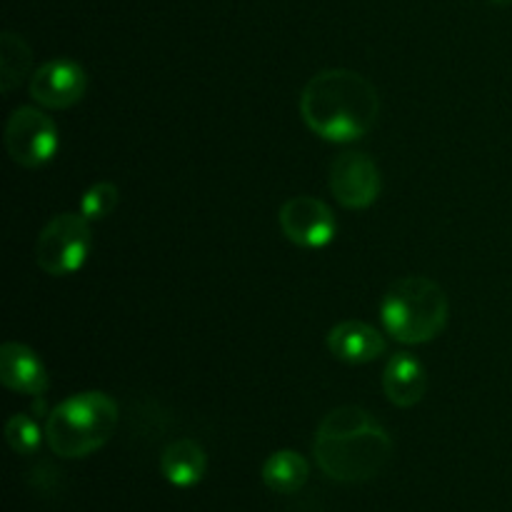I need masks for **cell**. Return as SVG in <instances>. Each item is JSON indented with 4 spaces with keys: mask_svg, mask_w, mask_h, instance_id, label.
I'll list each match as a JSON object with an SVG mask.
<instances>
[{
    "mask_svg": "<svg viewBox=\"0 0 512 512\" xmlns=\"http://www.w3.org/2000/svg\"><path fill=\"white\" fill-rule=\"evenodd\" d=\"M93 230L83 213H60L40 230L35 240V263L53 278L73 275L88 263Z\"/></svg>",
    "mask_w": 512,
    "mask_h": 512,
    "instance_id": "5b68a950",
    "label": "cell"
},
{
    "mask_svg": "<svg viewBox=\"0 0 512 512\" xmlns=\"http://www.w3.org/2000/svg\"><path fill=\"white\" fill-rule=\"evenodd\" d=\"M383 390L393 405L413 408L425 398V390H428L425 365L410 353L393 355L383 370Z\"/></svg>",
    "mask_w": 512,
    "mask_h": 512,
    "instance_id": "7c38bea8",
    "label": "cell"
},
{
    "mask_svg": "<svg viewBox=\"0 0 512 512\" xmlns=\"http://www.w3.org/2000/svg\"><path fill=\"white\" fill-rule=\"evenodd\" d=\"M448 295L435 280L408 275L395 280L380 303V320L390 338L423 345L438 338L448 323Z\"/></svg>",
    "mask_w": 512,
    "mask_h": 512,
    "instance_id": "277c9868",
    "label": "cell"
},
{
    "mask_svg": "<svg viewBox=\"0 0 512 512\" xmlns=\"http://www.w3.org/2000/svg\"><path fill=\"white\" fill-rule=\"evenodd\" d=\"M120 203V190L113 183L103 180V183L90 185L80 198V213L93 223V220H105L113 215V210Z\"/></svg>",
    "mask_w": 512,
    "mask_h": 512,
    "instance_id": "e0dca14e",
    "label": "cell"
},
{
    "mask_svg": "<svg viewBox=\"0 0 512 512\" xmlns=\"http://www.w3.org/2000/svg\"><path fill=\"white\" fill-rule=\"evenodd\" d=\"M280 230L298 248H325L338 233L335 213L313 195H295L285 200L278 213Z\"/></svg>",
    "mask_w": 512,
    "mask_h": 512,
    "instance_id": "52a82bcc",
    "label": "cell"
},
{
    "mask_svg": "<svg viewBox=\"0 0 512 512\" xmlns=\"http://www.w3.org/2000/svg\"><path fill=\"white\" fill-rule=\"evenodd\" d=\"M43 430H40L38 420L30 418L25 413L10 415L5 423V440H8L10 450L18 455H33L38 453L40 443H43Z\"/></svg>",
    "mask_w": 512,
    "mask_h": 512,
    "instance_id": "2e32d148",
    "label": "cell"
},
{
    "mask_svg": "<svg viewBox=\"0 0 512 512\" xmlns=\"http://www.w3.org/2000/svg\"><path fill=\"white\" fill-rule=\"evenodd\" d=\"M330 190L348 210H365L378 200L383 178L375 160L365 153H343L330 165Z\"/></svg>",
    "mask_w": 512,
    "mask_h": 512,
    "instance_id": "ba28073f",
    "label": "cell"
},
{
    "mask_svg": "<svg viewBox=\"0 0 512 512\" xmlns=\"http://www.w3.org/2000/svg\"><path fill=\"white\" fill-rule=\"evenodd\" d=\"M0 380L8 390L30 398L48 393V370L35 350L23 343H5L0 348Z\"/></svg>",
    "mask_w": 512,
    "mask_h": 512,
    "instance_id": "30bf717a",
    "label": "cell"
},
{
    "mask_svg": "<svg viewBox=\"0 0 512 512\" xmlns=\"http://www.w3.org/2000/svg\"><path fill=\"white\" fill-rule=\"evenodd\" d=\"M328 350L350 365H365L385 353V338L373 325L360 320H343L328 333Z\"/></svg>",
    "mask_w": 512,
    "mask_h": 512,
    "instance_id": "8fae6325",
    "label": "cell"
},
{
    "mask_svg": "<svg viewBox=\"0 0 512 512\" xmlns=\"http://www.w3.org/2000/svg\"><path fill=\"white\" fill-rule=\"evenodd\" d=\"M300 115L318 138L350 143L373 130L380 95L365 75L333 68L313 75L300 93Z\"/></svg>",
    "mask_w": 512,
    "mask_h": 512,
    "instance_id": "7a4b0ae2",
    "label": "cell"
},
{
    "mask_svg": "<svg viewBox=\"0 0 512 512\" xmlns=\"http://www.w3.org/2000/svg\"><path fill=\"white\" fill-rule=\"evenodd\" d=\"M30 65H33V50L20 35L5 30L0 35V90L5 95L13 93L28 78Z\"/></svg>",
    "mask_w": 512,
    "mask_h": 512,
    "instance_id": "9a60e30c",
    "label": "cell"
},
{
    "mask_svg": "<svg viewBox=\"0 0 512 512\" xmlns=\"http://www.w3.org/2000/svg\"><path fill=\"white\" fill-rule=\"evenodd\" d=\"M310 465L295 450H278L263 463V483L278 495H293L308 483Z\"/></svg>",
    "mask_w": 512,
    "mask_h": 512,
    "instance_id": "5bb4252c",
    "label": "cell"
},
{
    "mask_svg": "<svg viewBox=\"0 0 512 512\" xmlns=\"http://www.w3.org/2000/svg\"><path fill=\"white\" fill-rule=\"evenodd\" d=\"M313 455L330 480L365 483L390 463L393 438L368 410L343 405L330 410L318 425Z\"/></svg>",
    "mask_w": 512,
    "mask_h": 512,
    "instance_id": "6da1fadb",
    "label": "cell"
},
{
    "mask_svg": "<svg viewBox=\"0 0 512 512\" xmlns=\"http://www.w3.org/2000/svg\"><path fill=\"white\" fill-rule=\"evenodd\" d=\"M58 145V125L50 115L30 105L13 110L5 125V150L13 163L30 170L43 168L55 158Z\"/></svg>",
    "mask_w": 512,
    "mask_h": 512,
    "instance_id": "8992f818",
    "label": "cell"
},
{
    "mask_svg": "<svg viewBox=\"0 0 512 512\" xmlns=\"http://www.w3.org/2000/svg\"><path fill=\"white\" fill-rule=\"evenodd\" d=\"M118 420V403L110 395L88 390L65 398L48 415L45 440L60 458H88L113 438Z\"/></svg>",
    "mask_w": 512,
    "mask_h": 512,
    "instance_id": "3957f363",
    "label": "cell"
},
{
    "mask_svg": "<svg viewBox=\"0 0 512 512\" xmlns=\"http://www.w3.org/2000/svg\"><path fill=\"white\" fill-rule=\"evenodd\" d=\"M30 95L48 110H68L80 103L88 88L85 70L70 58H53L30 75Z\"/></svg>",
    "mask_w": 512,
    "mask_h": 512,
    "instance_id": "9c48e42d",
    "label": "cell"
},
{
    "mask_svg": "<svg viewBox=\"0 0 512 512\" xmlns=\"http://www.w3.org/2000/svg\"><path fill=\"white\" fill-rule=\"evenodd\" d=\"M205 468H208V455H205L203 445L190 438L173 440L160 455V473L175 488L198 485L205 478Z\"/></svg>",
    "mask_w": 512,
    "mask_h": 512,
    "instance_id": "4fadbf2b",
    "label": "cell"
},
{
    "mask_svg": "<svg viewBox=\"0 0 512 512\" xmlns=\"http://www.w3.org/2000/svg\"><path fill=\"white\" fill-rule=\"evenodd\" d=\"M488 3L500 5V8H508V5H512V0H488Z\"/></svg>",
    "mask_w": 512,
    "mask_h": 512,
    "instance_id": "ac0fdd59",
    "label": "cell"
}]
</instances>
